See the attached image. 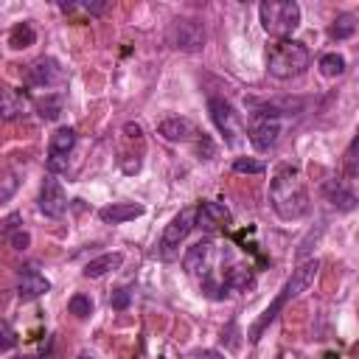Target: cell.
<instances>
[{"mask_svg": "<svg viewBox=\"0 0 359 359\" xmlns=\"http://www.w3.org/2000/svg\"><path fill=\"white\" fill-rule=\"evenodd\" d=\"M269 202H272V210L286 222L303 219L309 213V191L297 168L283 165L275 171L269 182Z\"/></svg>", "mask_w": 359, "mask_h": 359, "instance_id": "cell-1", "label": "cell"}, {"mask_svg": "<svg viewBox=\"0 0 359 359\" xmlns=\"http://www.w3.org/2000/svg\"><path fill=\"white\" fill-rule=\"evenodd\" d=\"M309 62H311L309 48L297 39H278L266 50V73L280 81H289V79H297L300 73H306Z\"/></svg>", "mask_w": 359, "mask_h": 359, "instance_id": "cell-2", "label": "cell"}, {"mask_svg": "<svg viewBox=\"0 0 359 359\" xmlns=\"http://www.w3.org/2000/svg\"><path fill=\"white\" fill-rule=\"evenodd\" d=\"M258 17L266 34L278 39H292L300 25V6L294 0H264L258 6Z\"/></svg>", "mask_w": 359, "mask_h": 359, "instance_id": "cell-3", "label": "cell"}, {"mask_svg": "<svg viewBox=\"0 0 359 359\" xmlns=\"http://www.w3.org/2000/svg\"><path fill=\"white\" fill-rule=\"evenodd\" d=\"M247 135H250V143L258 149V151H269L278 137H280V112L275 107H266V109H255L250 115V123H247Z\"/></svg>", "mask_w": 359, "mask_h": 359, "instance_id": "cell-4", "label": "cell"}, {"mask_svg": "<svg viewBox=\"0 0 359 359\" xmlns=\"http://www.w3.org/2000/svg\"><path fill=\"white\" fill-rule=\"evenodd\" d=\"M208 112H210L213 126L224 137V143L227 146H236L238 143V135H241V118H238L236 107L227 98H222V95H210L208 98Z\"/></svg>", "mask_w": 359, "mask_h": 359, "instance_id": "cell-5", "label": "cell"}, {"mask_svg": "<svg viewBox=\"0 0 359 359\" xmlns=\"http://www.w3.org/2000/svg\"><path fill=\"white\" fill-rule=\"evenodd\" d=\"M25 81H28L31 87H45V90L62 87V84L67 81V70L59 65V59H53V56H39V59H34V62L25 67Z\"/></svg>", "mask_w": 359, "mask_h": 359, "instance_id": "cell-6", "label": "cell"}, {"mask_svg": "<svg viewBox=\"0 0 359 359\" xmlns=\"http://www.w3.org/2000/svg\"><path fill=\"white\" fill-rule=\"evenodd\" d=\"M73 146H76V129L73 126H59L50 135V140H48V160H45L48 174L56 177V174L67 171V160H70Z\"/></svg>", "mask_w": 359, "mask_h": 359, "instance_id": "cell-7", "label": "cell"}, {"mask_svg": "<svg viewBox=\"0 0 359 359\" xmlns=\"http://www.w3.org/2000/svg\"><path fill=\"white\" fill-rule=\"evenodd\" d=\"M194 230V208H182L163 230V238H160V255L168 261L177 255L180 244L188 238V233Z\"/></svg>", "mask_w": 359, "mask_h": 359, "instance_id": "cell-8", "label": "cell"}, {"mask_svg": "<svg viewBox=\"0 0 359 359\" xmlns=\"http://www.w3.org/2000/svg\"><path fill=\"white\" fill-rule=\"evenodd\" d=\"M171 45L185 53H196L205 48V25L194 17H180L171 25Z\"/></svg>", "mask_w": 359, "mask_h": 359, "instance_id": "cell-9", "label": "cell"}, {"mask_svg": "<svg viewBox=\"0 0 359 359\" xmlns=\"http://www.w3.org/2000/svg\"><path fill=\"white\" fill-rule=\"evenodd\" d=\"M39 210L48 216V219H59V216H65V210H67V194H65V188H62V182L53 177V174H48L45 180H42V185H39Z\"/></svg>", "mask_w": 359, "mask_h": 359, "instance_id": "cell-10", "label": "cell"}, {"mask_svg": "<svg viewBox=\"0 0 359 359\" xmlns=\"http://www.w3.org/2000/svg\"><path fill=\"white\" fill-rule=\"evenodd\" d=\"M224 224H230V210L222 202H199V208H194V227L213 233Z\"/></svg>", "mask_w": 359, "mask_h": 359, "instance_id": "cell-11", "label": "cell"}, {"mask_svg": "<svg viewBox=\"0 0 359 359\" xmlns=\"http://www.w3.org/2000/svg\"><path fill=\"white\" fill-rule=\"evenodd\" d=\"M317 269H320V261H317V258L303 261L297 269H292V278H289V280H286V286L280 289V294L286 297V303H289V300H294V297H300V294L314 283Z\"/></svg>", "mask_w": 359, "mask_h": 359, "instance_id": "cell-12", "label": "cell"}, {"mask_svg": "<svg viewBox=\"0 0 359 359\" xmlns=\"http://www.w3.org/2000/svg\"><path fill=\"white\" fill-rule=\"evenodd\" d=\"M45 292H50V280H48L39 269L25 266V269L20 272V278H17V294H20V300H36V297H42Z\"/></svg>", "mask_w": 359, "mask_h": 359, "instance_id": "cell-13", "label": "cell"}, {"mask_svg": "<svg viewBox=\"0 0 359 359\" xmlns=\"http://www.w3.org/2000/svg\"><path fill=\"white\" fill-rule=\"evenodd\" d=\"M210 258H213V241L210 238H202L196 244H191L182 255V269L188 275H199V272H208L210 266Z\"/></svg>", "mask_w": 359, "mask_h": 359, "instance_id": "cell-14", "label": "cell"}, {"mask_svg": "<svg viewBox=\"0 0 359 359\" xmlns=\"http://www.w3.org/2000/svg\"><path fill=\"white\" fill-rule=\"evenodd\" d=\"M157 135L168 143H188V140L196 137V126L188 118L174 115V118H165V121L157 123Z\"/></svg>", "mask_w": 359, "mask_h": 359, "instance_id": "cell-15", "label": "cell"}, {"mask_svg": "<svg viewBox=\"0 0 359 359\" xmlns=\"http://www.w3.org/2000/svg\"><path fill=\"white\" fill-rule=\"evenodd\" d=\"M28 112V98L20 90L0 87V121H14Z\"/></svg>", "mask_w": 359, "mask_h": 359, "instance_id": "cell-16", "label": "cell"}, {"mask_svg": "<svg viewBox=\"0 0 359 359\" xmlns=\"http://www.w3.org/2000/svg\"><path fill=\"white\" fill-rule=\"evenodd\" d=\"M98 216L107 222V224H123L129 219H137L143 216V208L135 205V202H112V205H104L98 210Z\"/></svg>", "mask_w": 359, "mask_h": 359, "instance_id": "cell-17", "label": "cell"}, {"mask_svg": "<svg viewBox=\"0 0 359 359\" xmlns=\"http://www.w3.org/2000/svg\"><path fill=\"white\" fill-rule=\"evenodd\" d=\"M323 194H325V199L337 208V210H353L356 208V196H353V191L348 188V185H342L339 180H328L325 185H323Z\"/></svg>", "mask_w": 359, "mask_h": 359, "instance_id": "cell-18", "label": "cell"}, {"mask_svg": "<svg viewBox=\"0 0 359 359\" xmlns=\"http://www.w3.org/2000/svg\"><path fill=\"white\" fill-rule=\"evenodd\" d=\"M123 264V255L121 252H104V255H98V258H93L87 266H84V278H101V275H107V272H112V269H118Z\"/></svg>", "mask_w": 359, "mask_h": 359, "instance_id": "cell-19", "label": "cell"}, {"mask_svg": "<svg viewBox=\"0 0 359 359\" xmlns=\"http://www.w3.org/2000/svg\"><path fill=\"white\" fill-rule=\"evenodd\" d=\"M252 283V269L244 266V264H236L224 272V289H233V292H241Z\"/></svg>", "mask_w": 359, "mask_h": 359, "instance_id": "cell-20", "label": "cell"}, {"mask_svg": "<svg viewBox=\"0 0 359 359\" xmlns=\"http://www.w3.org/2000/svg\"><path fill=\"white\" fill-rule=\"evenodd\" d=\"M34 42H36V31H34L31 22H17V25L11 28V34H8V45H11L14 50L31 48Z\"/></svg>", "mask_w": 359, "mask_h": 359, "instance_id": "cell-21", "label": "cell"}, {"mask_svg": "<svg viewBox=\"0 0 359 359\" xmlns=\"http://www.w3.org/2000/svg\"><path fill=\"white\" fill-rule=\"evenodd\" d=\"M317 67H320V73H323V76H328V79L342 76V73H345V56H342V53H337V50L323 53V56L317 59Z\"/></svg>", "mask_w": 359, "mask_h": 359, "instance_id": "cell-22", "label": "cell"}, {"mask_svg": "<svg viewBox=\"0 0 359 359\" xmlns=\"http://www.w3.org/2000/svg\"><path fill=\"white\" fill-rule=\"evenodd\" d=\"M353 34H356V17L353 14H339L331 22V28H328V36L331 39H351Z\"/></svg>", "mask_w": 359, "mask_h": 359, "instance_id": "cell-23", "label": "cell"}, {"mask_svg": "<svg viewBox=\"0 0 359 359\" xmlns=\"http://www.w3.org/2000/svg\"><path fill=\"white\" fill-rule=\"evenodd\" d=\"M67 311H70V314H76L79 320L90 317V314H93V297H90V294H81V292H76V294L67 300Z\"/></svg>", "mask_w": 359, "mask_h": 359, "instance_id": "cell-24", "label": "cell"}, {"mask_svg": "<svg viewBox=\"0 0 359 359\" xmlns=\"http://www.w3.org/2000/svg\"><path fill=\"white\" fill-rule=\"evenodd\" d=\"M233 171L236 174H264L266 171V163L264 160H255V157H236L233 160Z\"/></svg>", "mask_w": 359, "mask_h": 359, "instance_id": "cell-25", "label": "cell"}, {"mask_svg": "<svg viewBox=\"0 0 359 359\" xmlns=\"http://www.w3.org/2000/svg\"><path fill=\"white\" fill-rule=\"evenodd\" d=\"M6 244L11 247V250H28L31 247V233L28 230H8L6 233Z\"/></svg>", "mask_w": 359, "mask_h": 359, "instance_id": "cell-26", "label": "cell"}, {"mask_svg": "<svg viewBox=\"0 0 359 359\" xmlns=\"http://www.w3.org/2000/svg\"><path fill=\"white\" fill-rule=\"evenodd\" d=\"M59 109H62V98L59 95H48L45 101H39V115L45 121H53L59 115Z\"/></svg>", "mask_w": 359, "mask_h": 359, "instance_id": "cell-27", "label": "cell"}, {"mask_svg": "<svg viewBox=\"0 0 359 359\" xmlns=\"http://www.w3.org/2000/svg\"><path fill=\"white\" fill-rule=\"evenodd\" d=\"M129 303H132V289H129V286H121V289H115V292L109 294V306L118 309V311H123Z\"/></svg>", "mask_w": 359, "mask_h": 359, "instance_id": "cell-28", "label": "cell"}, {"mask_svg": "<svg viewBox=\"0 0 359 359\" xmlns=\"http://www.w3.org/2000/svg\"><path fill=\"white\" fill-rule=\"evenodd\" d=\"M14 342H17V331H14L6 320H0V353L11 351V348H14Z\"/></svg>", "mask_w": 359, "mask_h": 359, "instance_id": "cell-29", "label": "cell"}, {"mask_svg": "<svg viewBox=\"0 0 359 359\" xmlns=\"http://www.w3.org/2000/svg\"><path fill=\"white\" fill-rule=\"evenodd\" d=\"M356 177V137L348 143V151H345V180H353Z\"/></svg>", "mask_w": 359, "mask_h": 359, "instance_id": "cell-30", "label": "cell"}, {"mask_svg": "<svg viewBox=\"0 0 359 359\" xmlns=\"http://www.w3.org/2000/svg\"><path fill=\"white\" fill-rule=\"evenodd\" d=\"M14 191H17V177H14L11 171H6V174L0 177V202L8 199Z\"/></svg>", "mask_w": 359, "mask_h": 359, "instance_id": "cell-31", "label": "cell"}, {"mask_svg": "<svg viewBox=\"0 0 359 359\" xmlns=\"http://www.w3.org/2000/svg\"><path fill=\"white\" fill-rule=\"evenodd\" d=\"M320 233H323V227L311 230V233H309V236H306V238L300 241V247H297V252H294V258H297V261H303V258H306V255L311 252V241H317V236H320Z\"/></svg>", "mask_w": 359, "mask_h": 359, "instance_id": "cell-32", "label": "cell"}, {"mask_svg": "<svg viewBox=\"0 0 359 359\" xmlns=\"http://www.w3.org/2000/svg\"><path fill=\"white\" fill-rule=\"evenodd\" d=\"M196 359H224V353H219L213 348H205V351H196Z\"/></svg>", "mask_w": 359, "mask_h": 359, "instance_id": "cell-33", "label": "cell"}, {"mask_svg": "<svg viewBox=\"0 0 359 359\" xmlns=\"http://www.w3.org/2000/svg\"><path fill=\"white\" fill-rule=\"evenodd\" d=\"M123 129L129 132V137H137V135H140V126H137V123H126Z\"/></svg>", "mask_w": 359, "mask_h": 359, "instance_id": "cell-34", "label": "cell"}, {"mask_svg": "<svg viewBox=\"0 0 359 359\" xmlns=\"http://www.w3.org/2000/svg\"><path fill=\"white\" fill-rule=\"evenodd\" d=\"M11 359H36V356H31V353H17V356H11Z\"/></svg>", "mask_w": 359, "mask_h": 359, "instance_id": "cell-35", "label": "cell"}, {"mask_svg": "<svg viewBox=\"0 0 359 359\" xmlns=\"http://www.w3.org/2000/svg\"><path fill=\"white\" fill-rule=\"evenodd\" d=\"M76 359H95V356H90V353H79Z\"/></svg>", "mask_w": 359, "mask_h": 359, "instance_id": "cell-36", "label": "cell"}]
</instances>
